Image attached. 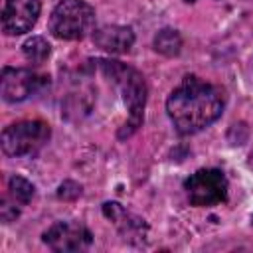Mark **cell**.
<instances>
[{
  "label": "cell",
  "mask_w": 253,
  "mask_h": 253,
  "mask_svg": "<svg viewBox=\"0 0 253 253\" xmlns=\"http://www.w3.org/2000/svg\"><path fill=\"white\" fill-rule=\"evenodd\" d=\"M43 243L53 251H85L93 243L91 231L77 221H57L43 233Z\"/></svg>",
  "instance_id": "cell-7"
},
{
  "label": "cell",
  "mask_w": 253,
  "mask_h": 253,
  "mask_svg": "<svg viewBox=\"0 0 253 253\" xmlns=\"http://www.w3.org/2000/svg\"><path fill=\"white\" fill-rule=\"evenodd\" d=\"M22 51H24V57H26L30 63L42 65V63L49 57L51 45L47 43L45 38H42V36H32V38H28V40L24 42Z\"/></svg>",
  "instance_id": "cell-12"
},
{
  "label": "cell",
  "mask_w": 253,
  "mask_h": 253,
  "mask_svg": "<svg viewBox=\"0 0 253 253\" xmlns=\"http://www.w3.org/2000/svg\"><path fill=\"white\" fill-rule=\"evenodd\" d=\"M184 190L188 194V200L192 206L198 208H210L215 204H221L227 200L229 182L219 168H202L194 172L186 182Z\"/></svg>",
  "instance_id": "cell-5"
},
{
  "label": "cell",
  "mask_w": 253,
  "mask_h": 253,
  "mask_svg": "<svg viewBox=\"0 0 253 253\" xmlns=\"http://www.w3.org/2000/svg\"><path fill=\"white\" fill-rule=\"evenodd\" d=\"M47 77L40 75L32 69L22 67H4L0 77V91L2 99L8 103H20L32 97L34 93L42 91L47 85Z\"/></svg>",
  "instance_id": "cell-6"
},
{
  "label": "cell",
  "mask_w": 253,
  "mask_h": 253,
  "mask_svg": "<svg viewBox=\"0 0 253 253\" xmlns=\"http://www.w3.org/2000/svg\"><path fill=\"white\" fill-rule=\"evenodd\" d=\"M184 2H196V0H184Z\"/></svg>",
  "instance_id": "cell-16"
},
{
  "label": "cell",
  "mask_w": 253,
  "mask_h": 253,
  "mask_svg": "<svg viewBox=\"0 0 253 253\" xmlns=\"http://www.w3.org/2000/svg\"><path fill=\"white\" fill-rule=\"evenodd\" d=\"M95 10L83 0H59L49 18V32L59 40H79L91 32Z\"/></svg>",
  "instance_id": "cell-3"
},
{
  "label": "cell",
  "mask_w": 253,
  "mask_h": 253,
  "mask_svg": "<svg viewBox=\"0 0 253 253\" xmlns=\"http://www.w3.org/2000/svg\"><path fill=\"white\" fill-rule=\"evenodd\" d=\"M20 215V206L12 200H8V198H2V202H0V219L4 221V223H10V221H14L16 217Z\"/></svg>",
  "instance_id": "cell-14"
},
{
  "label": "cell",
  "mask_w": 253,
  "mask_h": 253,
  "mask_svg": "<svg viewBox=\"0 0 253 253\" xmlns=\"http://www.w3.org/2000/svg\"><path fill=\"white\" fill-rule=\"evenodd\" d=\"M223 107L225 97L221 89L196 75H186L166 99L168 117L180 134H194L210 126L219 119Z\"/></svg>",
  "instance_id": "cell-1"
},
{
  "label": "cell",
  "mask_w": 253,
  "mask_h": 253,
  "mask_svg": "<svg viewBox=\"0 0 253 253\" xmlns=\"http://www.w3.org/2000/svg\"><path fill=\"white\" fill-rule=\"evenodd\" d=\"M154 49L166 57H174L182 49V36L174 28H162L154 36Z\"/></svg>",
  "instance_id": "cell-11"
},
{
  "label": "cell",
  "mask_w": 253,
  "mask_h": 253,
  "mask_svg": "<svg viewBox=\"0 0 253 253\" xmlns=\"http://www.w3.org/2000/svg\"><path fill=\"white\" fill-rule=\"evenodd\" d=\"M93 42L97 47H101L107 53H128L130 47L134 45V32L128 26H101L93 32Z\"/></svg>",
  "instance_id": "cell-10"
},
{
  "label": "cell",
  "mask_w": 253,
  "mask_h": 253,
  "mask_svg": "<svg viewBox=\"0 0 253 253\" xmlns=\"http://www.w3.org/2000/svg\"><path fill=\"white\" fill-rule=\"evenodd\" d=\"M51 130L43 121H18L4 128L2 150L8 156H36L49 140Z\"/></svg>",
  "instance_id": "cell-4"
},
{
  "label": "cell",
  "mask_w": 253,
  "mask_h": 253,
  "mask_svg": "<svg viewBox=\"0 0 253 253\" xmlns=\"http://www.w3.org/2000/svg\"><path fill=\"white\" fill-rule=\"evenodd\" d=\"M40 0H6L2 10V30L8 36L26 34L34 28L40 16Z\"/></svg>",
  "instance_id": "cell-8"
},
{
  "label": "cell",
  "mask_w": 253,
  "mask_h": 253,
  "mask_svg": "<svg viewBox=\"0 0 253 253\" xmlns=\"http://www.w3.org/2000/svg\"><path fill=\"white\" fill-rule=\"evenodd\" d=\"M79 194H81V186L75 184V182H63V184L59 186V192H57V196L63 198V200H73V198H77Z\"/></svg>",
  "instance_id": "cell-15"
},
{
  "label": "cell",
  "mask_w": 253,
  "mask_h": 253,
  "mask_svg": "<svg viewBox=\"0 0 253 253\" xmlns=\"http://www.w3.org/2000/svg\"><path fill=\"white\" fill-rule=\"evenodd\" d=\"M8 190H10V200H14L18 206H26L34 198V192H36L34 184L22 176H12L8 180Z\"/></svg>",
  "instance_id": "cell-13"
},
{
  "label": "cell",
  "mask_w": 253,
  "mask_h": 253,
  "mask_svg": "<svg viewBox=\"0 0 253 253\" xmlns=\"http://www.w3.org/2000/svg\"><path fill=\"white\" fill-rule=\"evenodd\" d=\"M97 63L101 65L103 73L111 77L113 83L121 89L125 107L128 111V121L119 130V138L130 136L142 125V115H144V105H146V81L134 67H128L121 61L99 59Z\"/></svg>",
  "instance_id": "cell-2"
},
{
  "label": "cell",
  "mask_w": 253,
  "mask_h": 253,
  "mask_svg": "<svg viewBox=\"0 0 253 253\" xmlns=\"http://www.w3.org/2000/svg\"><path fill=\"white\" fill-rule=\"evenodd\" d=\"M103 213L107 219H111L115 223V227L119 229V233L130 241V243H142L146 239L148 233V225L144 223V219L132 215L130 211H126L119 202H105L103 204Z\"/></svg>",
  "instance_id": "cell-9"
}]
</instances>
